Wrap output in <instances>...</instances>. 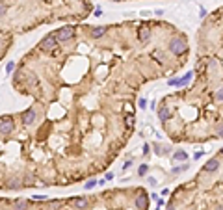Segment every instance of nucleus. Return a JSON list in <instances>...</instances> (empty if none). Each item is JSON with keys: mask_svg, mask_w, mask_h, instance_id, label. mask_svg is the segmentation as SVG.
<instances>
[{"mask_svg": "<svg viewBox=\"0 0 223 210\" xmlns=\"http://www.w3.org/2000/svg\"><path fill=\"white\" fill-rule=\"evenodd\" d=\"M186 49H188V46H186V43L182 39H171V43H169V50L175 56H182L186 52Z\"/></svg>", "mask_w": 223, "mask_h": 210, "instance_id": "f257e3e1", "label": "nucleus"}, {"mask_svg": "<svg viewBox=\"0 0 223 210\" xmlns=\"http://www.w3.org/2000/svg\"><path fill=\"white\" fill-rule=\"evenodd\" d=\"M56 46H58V39H56L54 35H47V37L41 41V49H43V50H47V52L54 50Z\"/></svg>", "mask_w": 223, "mask_h": 210, "instance_id": "f03ea898", "label": "nucleus"}, {"mask_svg": "<svg viewBox=\"0 0 223 210\" xmlns=\"http://www.w3.org/2000/svg\"><path fill=\"white\" fill-rule=\"evenodd\" d=\"M75 35V30L71 28V26H67V28H61L60 32H58V41H67V39H71Z\"/></svg>", "mask_w": 223, "mask_h": 210, "instance_id": "7ed1b4c3", "label": "nucleus"}, {"mask_svg": "<svg viewBox=\"0 0 223 210\" xmlns=\"http://www.w3.org/2000/svg\"><path fill=\"white\" fill-rule=\"evenodd\" d=\"M11 132H13V121H11V119L0 121V134L8 136V134H11Z\"/></svg>", "mask_w": 223, "mask_h": 210, "instance_id": "20e7f679", "label": "nucleus"}, {"mask_svg": "<svg viewBox=\"0 0 223 210\" xmlns=\"http://www.w3.org/2000/svg\"><path fill=\"white\" fill-rule=\"evenodd\" d=\"M35 117H37V113L34 110H26L24 113H22V121H24V125H32L35 121Z\"/></svg>", "mask_w": 223, "mask_h": 210, "instance_id": "39448f33", "label": "nucleus"}, {"mask_svg": "<svg viewBox=\"0 0 223 210\" xmlns=\"http://www.w3.org/2000/svg\"><path fill=\"white\" fill-rule=\"evenodd\" d=\"M218 168H219V160H216V158H214V160H210V162H208V164H207V166L203 168V171H207V173H210V171H216Z\"/></svg>", "mask_w": 223, "mask_h": 210, "instance_id": "423d86ee", "label": "nucleus"}, {"mask_svg": "<svg viewBox=\"0 0 223 210\" xmlns=\"http://www.w3.org/2000/svg\"><path fill=\"white\" fill-rule=\"evenodd\" d=\"M136 206L141 208V210H147V195H145V193L138 195V199H136Z\"/></svg>", "mask_w": 223, "mask_h": 210, "instance_id": "0eeeda50", "label": "nucleus"}, {"mask_svg": "<svg viewBox=\"0 0 223 210\" xmlns=\"http://www.w3.org/2000/svg\"><path fill=\"white\" fill-rule=\"evenodd\" d=\"M138 37H140V41H141V43L149 41V37H151V30H149V28H141V30H140V34H138Z\"/></svg>", "mask_w": 223, "mask_h": 210, "instance_id": "6e6552de", "label": "nucleus"}, {"mask_svg": "<svg viewBox=\"0 0 223 210\" xmlns=\"http://www.w3.org/2000/svg\"><path fill=\"white\" fill-rule=\"evenodd\" d=\"M75 206L80 208V210L86 208V206H87V199H86V197H78V199H75Z\"/></svg>", "mask_w": 223, "mask_h": 210, "instance_id": "1a4fd4ad", "label": "nucleus"}, {"mask_svg": "<svg viewBox=\"0 0 223 210\" xmlns=\"http://www.w3.org/2000/svg\"><path fill=\"white\" fill-rule=\"evenodd\" d=\"M104 32H106V28H104V26H97V28H93V37H95V39H99V37H102V35H104Z\"/></svg>", "mask_w": 223, "mask_h": 210, "instance_id": "9d476101", "label": "nucleus"}, {"mask_svg": "<svg viewBox=\"0 0 223 210\" xmlns=\"http://www.w3.org/2000/svg\"><path fill=\"white\" fill-rule=\"evenodd\" d=\"M169 115H171V112H169L167 108H162V110L158 112V117H160L162 121H166V119H169Z\"/></svg>", "mask_w": 223, "mask_h": 210, "instance_id": "9b49d317", "label": "nucleus"}, {"mask_svg": "<svg viewBox=\"0 0 223 210\" xmlns=\"http://www.w3.org/2000/svg\"><path fill=\"white\" fill-rule=\"evenodd\" d=\"M173 160H188L186 151H177V153L173 154Z\"/></svg>", "mask_w": 223, "mask_h": 210, "instance_id": "f8f14e48", "label": "nucleus"}, {"mask_svg": "<svg viewBox=\"0 0 223 210\" xmlns=\"http://www.w3.org/2000/svg\"><path fill=\"white\" fill-rule=\"evenodd\" d=\"M190 78H192V73H186L182 78H178V86H184V84H188V82H190Z\"/></svg>", "mask_w": 223, "mask_h": 210, "instance_id": "ddd939ff", "label": "nucleus"}, {"mask_svg": "<svg viewBox=\"0 0 223 210\" xmlns=\"http://www.w3.org/2000/svg\"><path fill=\"white\" fill-rule=\"evenodd\" d=\"M147 171H149V166H147V164H141V166H140V169H138V173H140V177H143V175H147Z\"/></svg>", "mask_w": 223, "mask_h": 210, "instance_id": "4468645a", "label": "nucleus"}, {"mask_svg": "<svg viewBox=\"0 0 223 210\" xmlns=\"http://www.w3.org/2000/svg\"><path fill=\"white\" fill-rule=\"evenodd\" d=\"M95 184H97V180H93V179H91V180H87V182H86V190L95 188Z\"/></svg>", "mask_w": 223, "mask_h": 210, "instance_id": "2eb2a0df", "label": "nucleus"}, {"mask_svg": "<svg viewBox=\"0 0 223 210\" xmlns=\"http://www.w3.org/2000/svg\"><path fill=\"white\" fill-rule=\"evenodd\" d=\"M13 69H15V63H13V61H8V65H6V73L9 75V73L13 71Z\"/></svg>", "mask_w": 223, "mask_h": 210, "instance_id": "dca6fc26", "label": "nucleus"}, {"mask_svg": "<svg viewBox=\"0 0 223 210\" xmlns=\"http://www.w3.org/2000/svg\"><path fill=\"white\" fill-rule=\"evenodd\" d=\"M6 11H8V6H6L4 2H0V17H2V15H4Z\"/></svg>", "mask_w": 223, "mask_h": 210, "instance_id": "f3484780", "label": "nucleus"}, {"mask_svg": "<svg viewBox=\"0 0 223 210\" xmlns=\"http://www.w3.org/2000/svg\"><path fill=\"white\" fill-rule=\"evenodd\" d=\"M167 84H169V86H178V78H169Z\"/></svg>", "mask_w": 223, "mask_h": 210, "instance_id": "a211bd4d", "label": "nucleus"}, {"mask_svg": "<svg viewBox=\"0 0 223 210\" xmlns=\"http://www.w3.org/2000/svg\"><path fill=\"white\" fill-rule=\"evenodd\" d=\"M186 168H188V166H178V168H175V169H173V173H181V171H184Z\"/></svg>", "mask_w": 223, "mask_h": 210, "instance_id": "6ab92c4d", "label": "nucleus"}, {"mask_svg": "<svg viewBox=\"0 0 223 210\" xmlns=\"http://www.w3.org/2000/svg\"><path fill=\"white\" fill-rule=\"evenodd\" d=\"M145 104H147V101H145V99H140V102H138V106H140L141 110L145 108Z\"/></svg>", "mask_w": 223, "mask_h": 210, "instance_id": "aec40b11", "label": "nucleus"}, {"mask_svg": "<svg viewBox=\"0 0 223 210\" xmlns=\"http://www.w3.org/2000/svg\"><path fill=\"white\" fill-rule=\"evenodd\" d=\"M156 182H158V180H156L154 177H151V179H149V184H151V186H156Z\"/></svg>", "mask_w": 223, "mask_h": 210, "instance_id": "412c9836", "label": "nucleus"}, {"mask_svg": "<svg viewBox=\"0 0 223 210\" xmlns=\"http://www.w3.org/2000/svg\"><path fill=\"white\" fill-rule=\"evenodd\" d=\"M201 156H203V151H201V153H195V156H193V158H195V160H199Z\"/></svg>", "mask_w": 223, "mask_h": 210, "instance_id": "4be33fe9", "label": "nucleus"}, {"mask_svg": "<svg viewBox=\"0 0 223 210\" xmlns=\"http://www.w3.org/2000/svg\"><path fill=\"white\" fill-rule=\"evenodd\" d=\"M114 179V173H106V180H112Z\"/></svg>", "mask_w": 223, "mask_h": 210, "instance_id": "5701e85b", "label": "nucleus"}, {"mask_svg": "<svg viewBox=\"0 0 223 210\" xmlns=\"http://www.w3.org/2000/svg\"><path fill=\"white\" fill-rule=\"evenodd\" d=\"M102 15V9H95V17H101Z\"/></svg>", "mask_w": 223, "mask_h": 210, "instance_id": "b1692460", "label": "nucleus"}, {"mask_svg": "<svg viewBox=\"0 0 223 210\" xmlns=\"http://www.w3.org/2000/svg\"><path fill=\"white\" fill-rule=\"evenodd\" d=\"M169 210H175V208H173V206H169Z\"/></svg>", "mask_w": 223, "mask_h": 210, "instance_id": "393cba45", "label": "nucleus"}, {"mask_svg": "<svg viewBox=\"0 0 223 210\" xmlns=\"http://www.w3.org/2000/svg\"><path fill=\"white\" fill-rule=\"evenodd\" d=\"M112 2H119V0H112Z\"/></svg>", "mask_w": 223, "mask_h": 210, "instance_id": "a878e982", "label": "nucleus"}]
</instances>
